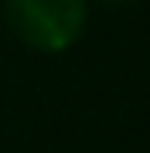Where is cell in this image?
<instances>
[{"label": "cell", "instance_id": "obj_1", "mask_svg": "<svg viewBox=\"0 0 150 153\" xmlns=\"http://www.w3.org/2000/svg\"><path fill=\"white\" fill-rule=\"evenodd\" d=\"M92 0H4L10 34L34 55H65L89 27Z\"/></svg>", "mask_w": 150, "mask_h": 153}, {"label": "cell", "instance_id": "obj_2", "mask_svg": "<svg viewBox=\"0 0 150 153\" xmlns=\"http://www.w3.org/2000/svg\"><path fill=\"white\" fill-rule=\"evenodd\" d=\"M99 4H106V7H126V4H133V0H99Z\"/></svg>", "mask_w": 150, "mask_h": 153}]
</instances>
